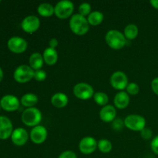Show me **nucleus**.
I'll return each instance as SVG.
<instances>
[{
  "label": "nucleus",
  "instance_id": "1",
  "mask_svg": "<svg viewBox=\"0 0 158 158\" xmlns=\"http://www.w3.org/2000/svg\"><path fill=\"white\" fill-rule=\"evenodd\" d=\"M69 24L71 31L77 35H85L89 29V24L87 18L79 13L74 14L71 16Z\"/></svg>",
  "mask_w": 158,
  "mask_h": 158
},
{
  "label": "nucleus",
  "instance_id": "2",
  "mask_svg": "<svg viewBox=\"0 0 158 158\" xmlns=\"http://www.w3.org/2000/svg\"><path fill=\"white\" fill-rule=\"evenodd\" d=\"M106 43L111 49L119 50L124 47L128 40L125 38L123 32L117 29H111L105 35Z\"/></svg>",
  "mask_w": 158,
  "mask_h": 158
},
{
  "label": "nucleus",
  "instance_id": "3",
  "mask_svg": "<svg viewBox=\"0 0 158 158\" xmlns=\"http://www.w3.org/2000/svg\"><path fill=\"white\" fill-rule=\"evenodd\" d=\"M21 119L23 123L28 127H35L40 125L43 120V114L41 111L36 107L26 108L22 113Z\"/></svg>",
  "mask_w": 158,
  "mask_h": 158
},
{
  "label": "nucleus",
  "instance_id": "4",
  "mask_svg": "<svg viewBox=\"0 0 158 158\" xmlns=\"http://www.w3.org/2000/svg\"><path fill=\"white\" fill-rule=\"evenodd\" d=\"M74 11V4L69 0H63L54 6V14L60 19H66L72 16Z\"/></svg>",
  "mask_w": 158,
  "mask_h": 158
},
{
  "label": "nucleus",
  "instance_id": "5",
  "mask_svg": "<svg viewBox=\"0 0 158 158\" xmlns=\"http://www.w3.org/2000/svg\"><path fill=\"white\" fill-rule=\"evenodd\" d=\"M124 126L132 131H141L146 127V120L137 114H131L125 117Z\"/></svg>",
  "mask_w": 158,
  "mask_h": 158
},
{
  "label": "nucleus",
  "instance_id": "6",
  "mask_svg": "<svg viewBox=\"0 0 158 158\" xmlns=\"http://www.w3.org/2000/svg\"><path fill=\"white\" fill-rule=\"evenodd\" d=\"M34 71L28 65H21L14 72V80L19 83H26L34 78Z\"/></svg>",
  "mask_w": 158,
  "mask_h": 158
},
{
  "label": "nucleus",
  "instance_id": "7",
  "mask_svg": "<svg viewBox=\"0 0 158 158\" xmlns=\"http://www.w3.org/2000/svg\"><path fill=\"white\" fill-rule=\"evenodd\" d=\"M73 94L77 98L87 100L94 97V89L91 85L86 83H79L73 86Z\"/></svg>",
  "mask_w": 158,
  "mask_h": 158
},
{
  "label": "nucleus",
  "instance_id": "8",
  "mask_svg": "<svg viewBox=\"0 0 158 158\" xmlns=\"http://www.w3.org/2000/svg\"><path fill=\"white\" fill-rule=\"evenodd\" d=\"M110 82L114 89L120 91H123L129 84L127 76L122 71L114 72L111 75Z\"/></svg>",
  "mask_w": 158,
  "mask_h": 158
},
{
  "label": "nucleus",
  "instance_id": "9",
  "mask_svg": "<svg viewBox=\"0 0 158 158\" xmlns=\"http://www.w3.org/2000/svg\"><path fill=\"white\" fill-rule=\"evenodd\" d=\"M40 26V20L35 15H28L23 19L21 23V27L24 32L32 34L36 32Z\"/></svg>",
  "mask_w": 158,
  "mask_h": 158
},
{
  "label": "nucleus",
  "instance_id": "10",
  "mask_svg": "<svg viewBox=\"0 0 158 158\" xmlns=\"http://www.w3.org/2000/svg\"><path fill=\"white\" fill-rule=\"evenodd\" d=\"M7 46L9 50L14 53H23L27 49L28 43L22 37L13 36L9 39Z\"/></svg>",
  "mask_w": 158,
  "mask_h": 158
},
{
  "label": "nucleus",
  "instance_id": "11",
  "mask_svg": "<svg viewBox=\"0 0 158 158\" xmlns=\"http://www.w3.org/2000/svg\"><path fill=\"white\" fill-rule=\"evenodd\" d=\"M47 129L43 125H38L32 129L30 132V139L35 144H42L47 139Z\"/></svg>",
  "mask_w": 158,
  "mask_h": 158
},
{
  "label": "nucleus",
  "instance_id": "12",
  "mask_svg": "<svg viewBox=\"0 0 158 158\" xmlns=\"http://www.w3.org/2000/svg\"><path fill=\"white\" fill-rule=\"evenodd\" d=\"M97 148V141L92 137H85L79 143V150L83 154H90Z\"/></svg>",
  "mask_w": 158,
  "mask_h": 158
},
{
  "label": "nucleus",
  "instance_id": "13",
  "mask_svg": "<svg viewBox=\"0 0 158 158\" xmlns=\"http://www.w3.org/2000/svg\"><path fill=\"white\" fill-rule=\"evenodd\" d=\"M0 105L4 110L12 112L19 109L20 101L15 96L6 95L0 100Z\"/></svg>",
  "mask_w": 158,
  "mask_h": 158
},
{
  "label": "nucleus",
  "instance_id": "14",
  "mask_svg": "<svg viewBox=\"0 0 158 158\" xmlns=\"http://www.w3.org/2000/svg\"><path fill=\"white\" fill-rule=\"evenodd\" d=\"M13 127L11 120L5 116H0V139L6 140L12 136Z\"/></svg>",
  "mask_w": 158,
  "mask_h": 158
},
{
  "label": "nucleus",
  "instance_id": "15",
  "mask_svg": "<svg viewBox=\"0 0 158 158\" xmlns=\"http://www.w3.org/2000/svg\"><path fill=\"white\" fill-rule=\"evenodd\" d=\"M11 139L14 144L21 147L27 143L28 139H29V134L24 128L19 127L14 130L12 136H11Z\"/></svg>",
  "mask_w": 158,
  "mask_h": 158
},
{
  "label": "nucleus",
  "instance_id": "16",
  "mask_svg": "<svg viewBox=\"0 0 158 158\" xmlns=\"http://www.w3.org/2000/svg\"><path fill=\"white\" fill-rule=\"evenodd\" d=\"M117 110L115 106L112 105H106L103 106L100 111V117L101 120L106 123H110L116 119Z\"/></svg>",
  "mask_w": 158,
  "mask_h": 158
},
{
  "label": "nucleus",
  "instance_id": "17",
  "mask_svg": "<svg viewBox=\"0 0 158 158\" xmlns=\"http://www.w3.org/2000/svg\"><path fill=\"white\" fill-rule=\"evenodd\" d=\"M130 96L124 91H120L115 95L114 99V103L115 107L118 109H125L130 104Z\"/></svg>",
  "mask_w": 158,
  "mask_h": 158
},
{
  "label": "nucleus",
  "instance_id": "18",
  "mask_svg": "<svg viewBox=\"0 0 158 158\" xmlns=\"http://www.w3.org/2000/svg\"><path fill=\"white\" fill-rule=\"evenodd\" d=\"M69 103V98L67 95L63 93L58 92L52 95L51 97V103L56 108H63L67 106Z\"/></svg>",
  "mask_w": 158,
  "mask_h": 158
},
{
  "label": "nucleus",
  "instance_id": "19",
  "mask_svg": "<svg viewBox=\"0 0 158 158\" xmlns=\"http://www.w3.org/2000/svg\"><path fill=\"white\" fill-rule=\"evenodd\" d=\"M43 57L44 63H46L49 66H52V65H55L58 60V52L55 49L47 47L43 52Z\"/></svg>",
  "mask_w": 158,
  "mask_h": 158
},
{
  "label": "nucleus",
  "instance_id": "20",
  "mask_svg": "<svg viewBox=\"0 0 158 158\" xmlns=\"http://www.w3.org/2000/svg\"><path fill=\"white\" fill-rule=\"evenodd\" d=\"M29 66L33 70H38L40 69L43 66L44 60H43V55L40 52H33L30 56L29 59Z\"/></svg>",
  "mask_w": 158,
  "mask_h": 158
},
{
  "label": "nucleus",
  "instance_id": "21",
  "mask_svg": "<svg viewBox=\"0 0 158 158\" xmlns=\"http://www.w3.org/2000/svg\"><path fill=\"white\" fill-rule=\"evenodd\" d=\"M38 97L35 94L32 93H28L24 94L21 98V103L23 106H26L27 108L34 107L35 105L38 103Z\"/></svg>",
  "mask_w": 158,
  "mask_h": 158
},
{
  "label": "nucleus",
  "instance_id": "22",
  "mask_svg": "<svg viewBox=\"0 0 158 158\" xmlns=\"http://www.w3.org/2000/svg\"><path fill=\"white\" fill-rule=\"evenodd\" d=\"M104 19V15L100 11H93L87 16L88 23L89 26H97L101 24Z\"/></svg>",
  "mask_w": 158,
  "mask_h": 158
},
{
  "label": "nucleus",
  "instance_id": "23",
  "mask_svg": "<svg viewBox=\"0 0 158 158\" xmlns=\"http://www.w3.org/2000/svg\"><path fill=\"white\" fill-rule=\"evenodd\" d=\"M138 27L137 26V25L133 24V23L128 24L125 27L124 31H123V35H124L125 38L127 39V40H129V41L135 40L137 35H138Z\"/></svg>",
  "mask_w": 158,
  "mask_h": 158
},
{
  "label": "nucleus",
  "instance_id": "24",
  "mask_svg": "<svg viewBox=\"0 0 158 158\" xmlns=\"http://www.w3.org/2000/svg\"><path fill=\"white\" fill-rule=\"evenodd\" d=\"M37 12L43 17L52 16L54 14V6L50 3H41L37 8Z\"/></svg>",
  "mask_w": 158,
  "mask_h": 158
},
{
  "label": "nucleus",
  "instance_id": "25",
  "mask_svg": "<svg viewBox=\"0 0 158 158\" xmlns=\"http://www.w3.org/2000/svg\"><path fill=\"white\" fill-rule=\"evenodd\" d=\"M97 148L100 152L103 154H108L112 151V143L107 139H101L97 142Z\"/></svg>",
  "mask_w": 158,
  "mask_h": 158
},
{
  "label": "nucleus",
  "instance_id": "26",
  "mask_svg": "<svg viewBox=\"0 0 158 158\" xmlns=\"http://www.w3.org/2000/svg\"><path fill=\"white\" fill-rule=\"evenodd\" d=\"M94 100L97 105L104 106L107 105L109 102V97L107 94L103 92H97L94 95Z\"/></svg>",
  "mask_w": 158,
  "mask_h": 158
},
{
  "label": "nucleus",
  "instance_id": "27",
  "mask_svg": "<svg viewBox=\"0 0 158 158\" xmlns=\"http://www.w3.org/2000/svg\"><path fill=\"white\" fill-rule=\"evenodd\" d=\"M79 14L83 16H88L91 13V6L88 2H83L79 6Z\"/></svg>",
  "mask_w": 158,
  "mask_h": 158
},
{
  "label": "nucleus",
  "instance_id": "28",
  "mask_svg": "<svg viewBox=\"0 0 158 158\" xmlns=\"http://www.w3.org/2000/svg\"><path fill=\"white\" fill-rule=\"evenodd\" d=\"M126 90L129 95H137L140 92V86L136 83H129L127 86Z\"/></svg>",
  "mask_w": 158,
  "mask_h": 158
},
{
  "label": "nucleus",
  "instance_id": "29",
  "mask_svg": "<svg viewBox=\"0 0 158 158\" xmlns=\"http://www.w3.org/2000/svg\"><path fill=\"white\" fill-rule=\"evenodd\" d=\"M47 78V73L45 70L40 69L38 70L34 71V78L36 81L38 82H43L44 80H46V79Z\"/></svg>",
  "mask_w": 158,
  "mask_h": 158
},
{
  "label": "nucleus",
  "instance_id": "30",
  "mask_svg": "<svg viewBox=\"0 0 158 158\" xmlns=\"http://www.w3.org/2000/svg\"><path fill=\"white\" fill-rule=\"evenodd\" d=\"M124 125V122L121 120V119H115V120L113 121L112 123V127L114 128V130L115 131H120L122 129V127Z\"/></svg>",
  "mask_w": 158,
  "mask_h": 158
},
{
  "label": "nucleus",
  "instance_id": "31",
  "mask_svg": "<svg viewBox=\"0 0 158 158\" xmlns=\"http://www.w3.org/2000/svg\"><path fill=\"white\" fill-rule=\"evenodd\" d=\"M140 135H141V137H143V139H145V140H149V139L151 138V137H152L153 132L150 128L145 127L144 129L142 130V131H140Z\"/></svg>",
  "mask_w": 158,
  "mask_h": 158
},
{
  "label": "nucleus",
  "instance_id": "32",
  "mask_svg": "<svg viewBox=\"0 0 158 158\" xmlns=\"http://www.w3.org/2000/svg\"><path fill=\"white\" fill-rule=\"evenodd\" d=\"M58 158H77V154L72 151H66L60 154Z\"/></svg>",
  "mask_w": 158,
  "mask_h": 158
},
{
  "label": "nucleus",
  "instance_id": "33",
  "mask_svg": "<svg viewBox=\"0 0 158 158\" xmlns=\"http://www.w3.org/2000/svg\"><path fill=\"white\" fill-rule=\"evenodd\" d=\"M151 147L153 152L158 155V135L156 136V137L152 140Z\"/></svg>",
  "mask_w": 158,
  "mask_h": 158
},
{
  "label": "nucleus",
  "instance_id": "34",
  "mask_svg": "<svg viewBox=\"0 0 158 158\" xmlns=\"http://www.w3.org/2000/svg\"><path fill=\"white\" fill-rule=\"evenodd\" d=\"M151 88L155 94L158 95V77H156L151 82Z\"/></svg>",
  "mask_w": 158,
  "mask_h": 158
},
{
  "label": "nucleus",
  "instance_id": "35",
  "mask_svg": "<svg viewBox=\"0 0 158 158\" xmlns=\"http://www.w3.org/2000/svg\"><path fill=\"white\" fill-rule=\"evenodd\" d=\"M58 40H56V38H52L50 40H49V47L52 48V49H55L57 47V46H58Z\"/></svg>",
  "mask_w": 158,
  "mask_h": 158
},
{
  "label": "nucleus",
  "instance_id": "36",
  "mask_svg": "<svg viewBox=\"0 0 158 158\" xmlns=\"http://www.w3.org/2000/svg\"><path fill=\"white\" fill-rule=\"evenodd\" d=\"M151 4L154 9H158V0H151Z\"/></svg>",
  "mask_w": 158,
  "mask_h": 158
},
{
  "label": "nucleus",
  "instance_id": "37",
  "mask_svg": "<svg viewBox=\"0 0 158 158\" xmlns=\"http://www.w3.org/2000/svg\"><path fill=\"white\" fill-rule=\"evenodd\" d=\"M2 79H3V71L2 69V68L0 67V82L2 80Z\"/></svg>",
  "mask_w": 158,
  "mask_h": 158
},
{
  "label": "nucleus",
  "instance_id": "38",
  "mask_svg": "<svg viewBox=\"0 0 158 158\" xmlns=\"http://www.w3.org/2000/svg\"><path fill=\"white\" fill-rule=\"evenodd\" d=\"M0 107H1V105H0Z\"/></svg>",
  "mask_w": 158,
  "mask_h": 158
},
{
  "label": "nucleus",
  "instance_id": "39",
  "mask_svg": "<svg viewBox=\"0 0 158 158\" xmlns=\"http://www.w3.org/2000/svg\"><path fill=\"white\" fill-rule=\"evenodd\" d=\"M0 2H1V1H0Z\"/></svg>",
  "mask_w": 158,
  "mask_h": 158
}]
</instances>
